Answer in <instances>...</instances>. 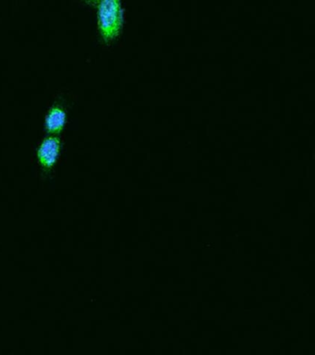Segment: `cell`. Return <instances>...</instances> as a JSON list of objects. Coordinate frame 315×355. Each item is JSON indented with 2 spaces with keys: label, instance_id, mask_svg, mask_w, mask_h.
I'll return each instance as SVG.
<instances>
[{
  "label": "cell",
  "instance_id": "6da1fadb",
  "mask_svg": "<svg viewBox=\"0 0 315 355\" xmlns=\"http://www.w3.org/2000/svg\"><path fill=\"white\" fill-rule=\"evenodd\" d=\"M96 3L99 33L103 40L109 43L117 38L123 29V8L118 0H102Z\"/></svg>",
  "mask_w": 315,
  "mask_h": 355
},
{
  "label": "cell",
  "instance_id": "7a4b0ae2",
  "mask_svg": "<svg viewBox=\"0 0 315 355\" xmlns=\"http://www.w3.org/2000/svg\"><path fill=\"white\" fill-rule=\"evenodd\" d=\"M60 139L57 135H48L40 144L37 150V159L44 168H53L60 154Z\"/></svg>",
  "mask_w": 315,
  "mask_h": 355
},
{
  "label": "cell",
  "instance_id": "3957f363",
  "mask_svg": "<svg viewBox=\"0 0 315 355\" xmlns=\"http://www.w3.org/2000/svg\"><path fill=\"white\" fill-rule=\"evenodd\" d=\"M67 122V113L62 105H52L46 114L45 129L49 135H57L64 129Z\"/></svg>",
  "mask_w": 315,
  "mask_h": 355
}]
</instances>
